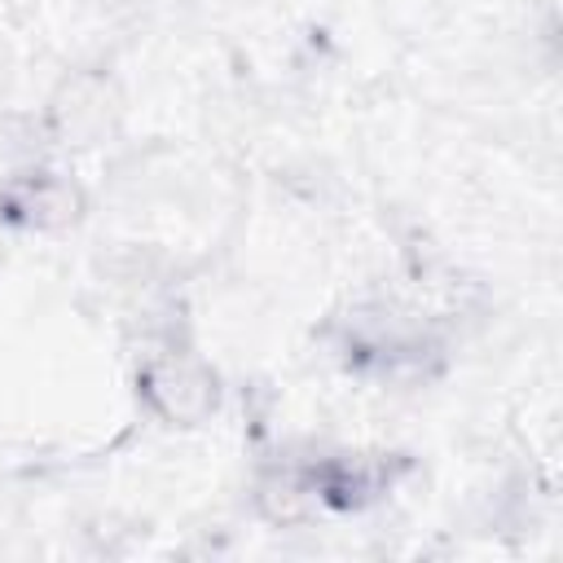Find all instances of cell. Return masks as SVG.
I'll return each mask as SVG.
<instances>
[{"instance_id":"7a4b0ae2","label":"cell","mask_w":563,"mask_h":563,"mask_svg":"<svg viewBox=\"0 0 563 563\" xmlns=\"http://www.w3.org/2000/svg\"><path fill=\"white\" fill-rule=\"evenodd\" d=\"M84 211V189L53 167H22L0 185V220L26 233L70 229Z\"/></svg>"},{"instance_id":"6da1fadb","label":"cell","mask_w":563,"mask_h":563,"mask_svg":"<svg viewBox=\"0 0 563 563\" xmlns=\"http://www.w3.org/2000/svg\"><path fill=\"white\" fill-rule=\"evenodd\" d=\"M136 396L163 427H202L220 405V378L194 352H150L136 374Z\"/></svg>"}]
</instances>
